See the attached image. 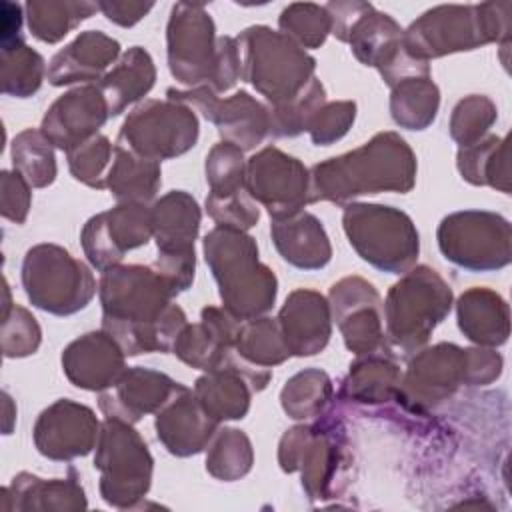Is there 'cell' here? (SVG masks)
Instances as JSON below:
<instances>
[{"label": "cell", "instance_id": "cell-1", "mask_svg": "<svg viewBox=\"0 0 512 512\" xmlns=\"http://www.w3.org/2000/svg\"><path fill=\"white\" fill-rule=\"evenodd\" d=\"M102 330L126 356L172 352L174 340L188 324L184 310L152 266L118 264L102 272L98 282Z\"/></svg>", "mask_w": 512, "mask_h": 512}, {"label": "cell", "instance_id": "cell-2", "mask_svg": "<svg viewBox=\"0 0 512 512\" xmlns=\"http://www.w3.org/2000/svg\"><path fill=\"white\" fill-rule=\"evenodd\" d=\"M418 162L410 144L392 130L374 134L362 146L310 168L308 202H332L346 206L354 198L400 192L416 184Z\"/></svg>", "mask_w": 512, "mask_h": 512}, {"label": "cell", "instance_id": "cell-3", "mask_svg": "<svg viewBox=\"0 0 512 512\" xmlns=\"http://www.w3.org/2000/svg\"><path fill=\"white\" fill-rule=\"evenodd\" d=\"M166 54L170 74L184 86H206L226 94L242 78V58L232 36H216V26L204 4L176 2L166 24Z\"/></svg>", "mask_w": 512, "mask_h": 512}, {"label": "cell", "instance_id": "cell-4", "mask_svg": "<svg viewBox=\"0 0 512 512\" xmlns=\"http://www.w3.org/2000/svg\"><path fill=\"white\" fill-rule=\"evenodd\" d=\"M512 2L440 4L418 16L402 34L406 52L428 62L498 42L510 44Z\"/></svg>", "mask_w": 512, "mask_h": 512}, {"label": "cell", "instance_id": "cell-5", "mask_svg": "<svg viewBox=\"0 0 512 512\" xmlns=\"http://www.w3.org/2000/svg\"><path fill=\"white\" fill-rule=\"evenodd\" d=\"M204 260L216 280L222 308L238 320L266 316L278 294L276 274L260 262L256 240L234 228L214 226L202 240Z\"/></svg>", "mask_w": 512, "mask_h": 512}, {"label": "cell", "instance_id": "cell-6", "mask_svg": "<svg viewBox=\"0 0 512 512\" xmlns=\"http://www.w3.org/2000/svg\"><path fill=\"white\" fill-rule=\"evenodd\" d=\"M278 464L286 474L300 472L310 502L336 498L352 464L344 424L326 410L314 424L288 428L278 442Z\"/></svg>", "mask_w": 512, "mask_h": 512}, {"label": "cell", "instance_id": "cell-7", "mask_svg": "<svg viewBox=\"0 0 512 512\" xmlns=\"http://www.w3.org/2000/svg\"><path fill=\"white\" fill-rule=\"evenodd\" d=\"M242 80L268 104H282L302 92L314 78L316 60L280 30L256 24L236 36Z\"/></svg>", "mask_w": 512, "mask_h": 512}, {"label": "cell", "instance_id": "cell-8", "mask_svg": "<svg viewBox=\"0 0 512 512\" xmlns=\"http://www.w3.org/2000/svg\"><path fill=\"white\" fill-rule=\"evenodd\" d=\"M452 304L454 292L434 268L412 266L390 286L384 300L388 342L404 352H418L450 314Z\"/></svg>", "mask_w": 512, "mask_h": 512}, {"label": "cell", "instance_id": "cell-9", "mask_svg": "<svg viewBox=\"0 0 512 512\" xmlns=\"http://www.w3.org/2000/svg\"><path fill=\"white\" fill-rule=\"evenodd\" d=\"M342 228L356 254L386 274H404L416 266L420 236L412 218L400 208L350 202L342 212Z\"/></svg>", "mask_w": 512, "mask_h": 512}, {"label": "cell", "instance_id": "cell-10", "mask_svg": "<svg viewBox=\"0 0 512 512\" xmlns=\"http://www.w3.org/2000/svg\"><path fill=\"white\" fill-rule=\"evenodd\" d=\"M94 468L100 496L118 510L138 508L152 486L154 458L138 430L118 418H104L96 442Z\"/></svg>", "mask_w": 512, "mask_h": 512}, {"label": "cell", "instance_id": "cell-11", "mask_svg": "<svg viewBox=\"0 0 512 512\" xmlns=\"http://www.w3.org/2000/svg\"><path fill=\"white\" fill-rule=\"evenodd\" d=\"M22 286L32 306L70 316L84 310L98 286L92 270L58 244H36L22 260Z\"/></svg>", "mask_w": 512, "mask_h": 512}, {"label": "cell", "instance_id": "cell-12", "mask_svg": "<svg viewBox=\"0 0 512 512\" xmlns=\"http://www.w3.org/2000/svg\"><path fill=\"white\" fill-rule=\"evenodd\" d=\"M442 256L468 272L502 270L512 260V226L490 210H458L436 230Z\"/></svg>", "mask_w": 512, "mask_h": 512}, {"label": "cell", "instance_id": "cell-13", "mask_svg": "<svg viewBox=\"0 0 512 512\" xmlns=\"http://www.w3.org/2000/svg\"><path fill=\"white\" fill-rule=\"evenodd\" d=\"M198 134V116L188 104L150 98L126 116L116 144L142 158L162 162L192 150Z\"/></svg>", "mask_w": 512, "mask_h": 512}, {"label": "cell", "instance_id": "cell-14", "mask_svg": "<svg viewBox=\"0 0 512 512\" xmlns=\"http://www.w3.org/2000/svg\"><path fill=\"white\" fill-rule=\"evenodd\" d=\"M404 28L386 12L362 2L352 18L344 42L350 44L354 58L376 68L390 88L404 78L430 76V64L412 58L402 42Z\"/></svg>", "mask_w": 512, "mask_h": 512}, {"label": "cell", "instance_id": "cell-15", "mask_svg": "<svg viewBox=\"0 0 512 512\" xmlns=\"http://www.w3.org/2000/svg\"><path fill=\"white\" fill-rule=\"evenodd\" d=\"M244 188L272 220L288 218L310 204V170L280 148L266 146L246 160Z\"/></svg>", "mask_w": 512, "mask_h": 512}, {"label": "cell", "instance_id": "cell-16", "mask_svg": "<svg viewBox=\"0 0 512 512\" xmlns=\"http://www.w3.org/2000/svg\"><path fill=\"white\" fill-rule=\"evenodd\" d=\"M166 98L188 104L212 122L224 142L238 146L242 152L254 150L268 136V106L238 90L232 96H218L206 86L176 90L168 88Z\"/></svg>", "mask_w": 512, "mask_h": 512}, {"label": "cell", "instance_id": "cell-17", "mask_svg": "<svg viewBox=\"0 0 512 512\" xmlns=\"http://www.w3.org/2000/svg\"><path fill=\"white\" fill-rule=\"evenodd\" d=\"M328 304L344 346L354 356L388 350L384 334V302L362 276H344L330 286Z\"/></svg>", "mask_w": 512, "mask_h": 512}, {"label": "cell", "instance_id": "cell-18", "mask_svg": "<svg viewBox=\"0 0 512 512\" xmlns=\"http://www.w3.org/2000/svg\"><path fill=\"white\" fill-rule=\"evenodd\" d=\"M464 386V348L438 342L410 358L396 398L410 412H426L452 398Z\"/></svg>", "mask_w": 512, "mask_h": 512}, {"label": "cell", "instance_id": "cell-19", "mask_svg": "<svg viewBox=\"0 0 512 512\" xmlns=\"http://www.w3.org/2000/svg\"><path fill=\"white\" fill-rule=\"evenodd\" d=\"M150 238L152 214L148 204H116L92 216L80 232L82 250L98 272L118 266L126 252L146 246Z\"/></svg>", "mask_w": 512, "mask_h": 512}, {"label": "cell", "instance_id": "cell-20", "mask_svg": "<svg viewBox=\"0 0 512 512\" xmlns=\"http://www.w3.org/2000/svg\"><path fill=\"white\" fill-rule=\"evenodd\" d=\"M100 424L86 404L60 398L36 418L32 430L34 446L48 460L70 462L96 448Z\"/></svg>", "mask_w": 512, "mask_h": 512}, {"label": "cell", "instance_id": "cell-21", "mask_svg": "<svg viewBox=\"0 0 512 512\" xmlns=\"http://www.w3.org/2000/svg\"><path fill=\"white\" fill-rule=\"evenodd\" d=\"M108 118V104L98 84H82L52 102L40 130L54 148L68 152L96 136Z\"/></svg>", "mask_w": 512, "mask_h": 512}, {"label": "cell", "instance_id": "cell-22", "mask_svg": "<svg viewBox=\"0 0 512 512\" xmlns=\"http://www.w3.org/2000/svg\"><path fill=\"white\" fill-rule=\"evenodd\" d=\"M218 428L220 424L206 414L196 394L184 384H178L154 418L158 440L178 458L204 452Z\"/></svg>", "mask_w": 512, "mask_h": 512}, {"label": "cell", "instance_id": "cell-23", "mask_svg": "<svg viewBox=\"0 0 512 512\" xmlns=\"http://www.w3.org/2000/svg\"><path fill=\"white\" fill-rule=\"evenodd\" d=\"M178 384L180 382L164 372L132 366L126 368L110 388L98 394V406L106 418L136 424L144 416L156 414Z\"/></svg>", "mask_w": 512, "mask_h": 512}, {"label": "cell", "instance_id": "cell-24", "mask_svg": "<svg viewBox=\"0 0 512 512\" xmlns=\"http://www.w3.org/2000/svg\"><path fill=\"white\" fill-rule=\"evenodd\" d=\"M242 320L226 308L206 306L200 312V322L186 324L174 340L172 354L190 368L210 372L224 366L234 350Z\"/></svg>", "mask_w": 512, "mask_h": 512}, {"label": "cell", "instance_id": "cell-25", "mask_svg": "<svg viewBox=\"0 0 512 512\" xmlns=\"http://www.w3.org/2000/svg\"><path fill=\"white\" fill-rule=\"evenodd\" d=\"M62 372L82 390L102 392L126 370L122 346L106 332L94 330L78 336L62 350Z\"/></svg>", "mask_w": 512, "mask_h": 512}, {"label": "cell", "instance_id": "cell-26", "mask_svg": "<svg viewBox=\"0 0 512 512\" xmlns=\"http://www.w3.org/2000/svg\"><path fill=\"white\" fill-rule=\"evenodd\" d=\"M276 320L290 356H314L330 342V304L328 298L316 290H292L286 296Z\"/></svg>", "mask_w": 512, "mask_h": 512}, {"label": "cell", "instance_id": "cell-27", "mask_svg": "<svg viewBox=\"0 0 512 512\" xmlns=\"http://www.w3.org/2000/svg\"><path fill=\"white\" fill-rule=\"evenodd\" d=\"M0 508L10 512H78L88 508L80 476L74 468L64 478H40L20 472L0 490Z\"/></svg>", "mask_w": 512, "mask_h": 512}, {"label": "cell", "instance_id": "cell-28", "mask_svg": "<svg viewBox=\"0 0 512 512\" xmlns=\"http://www.w3.org/2000/svg\"><path fill=\"white\" fill-rule=\"evenodd\" d=\"M118 58V40L100 30H86L52 56L46 78L52 86H70L76 82L94 84L102 80Z\"/></svg>", "mask_w": 512, "mask_h": 512}, {"label": "cell", "instance_id": "cell-29", "mask_svg": "<svg viewBox=\"0 0 512 512\" xmlns=\"http://www.w3.org/2000/svg\"><path fill=\"white\" fill-rule=\"evenodd\" d=\"M270 236L278 254L294 268L320 270L332 258V244L322 222L306 210L272 220Z\"/></svg>", "mask_w": 512, "mask_h": 512}, {"label": "cell", "instance_id": "cell-30", "mask_svg": "<svg viewBox=\"0 0 512 512\" xmlns=\"http://www.w3.org/2000/svg\"><path fill=\"white\" fill-rule=\"evenodd\" d=\"M456 320L460 332L476 346L498 348L510 336L508 302L492 288L474 286L456 300Z\"/></svg>", "mask_w": 512, "mask_h": 512}, {"label": "cell", "instance_id": "cell-31", "mask_svg": "<svg viewBox=\"0 0 512 512\" xmlns=\"http://www.w3.org/2000/svg\"><path fill=\"white\" fill-rule=\"evenodd\" d=\"M156 82V66L148 50L132 46L120 54L116 64L98 84L106 98L110 116L122 114L130 104L142 100Z\"/></svg>", "mask_w": 512, "mask_h": 512}, {"label": "cell", "instance_id": "cell-32", "mask_svg": "<svg viewBox=\"0 0 512 512\" xmlns=\"http://www.w3.org/2000/svg\"><path fill=\"white\" fill-rule=\"evenodd\" d=\"M402 370L388 350L356 356L340 384V398L358 404H382L396 398Z\"/></svg>", "mask_w": 512, "mask_h": 512}, {"label": "cell", "instance_id": "cell-33", "mask_svg": "<svg viewBox=\"0 0 512 512\" xmlns=\"http://www.w3.org/2000/svg\"><path fill=\"white\" fill-rule=\"evenodd\" d=\"M152 238L158 250H188L198 238L202 210L186 190H170L152 206Z\"/></svg>", "mask_w": 512, "mask_h": 512}, {"label": "cell", "instance_id": "cell-34", "mask_svg": "<svg viewBox=\"0 0 512 512\" xmlns=\"http://www.w3.org/2000/svg\"><path fill=\"white\" fill-rule=\"evenodd\" d=\"M162 184L160 162L142 158L124 146L114 144L106 188L118 204H148Z\"/></svg>", "mask_w": 512, "mask_h": 512}, {"label": "cell", "instance_id": "cell-35", "mask_svg": "<svg viewBox=\"0 0 512 512\" xmlns=\"http://www.w3.org/2000/svg\"><path fill=\"white\" fill-rule=\"evenodd\" d=\"M192 392L206 414L218 424L226 420H242L250 410L252 388L248 380L232 368L204 372L196 378Z\"/></svg>", "mask_w": 512, "mask_h": 512}, {"label": "cell", "instance_id": "cell-36", "mask_svg": "<svg viewBox=\"0 0 512 512\" xmlns=\"http://www.w3.org/2000/svg\"><path fill=\"white\" fill-rule=\"evenodd\" d=\"M456 168L472 186H490L502 194H510L508 140L488 134L482 140L458 148Z\"/></svg>", "mask_w": 512, "mask_h": 512}, {"label": "cell", "instance_id": "cell-37", "mask_svg": "<svg viewBox=\"0 0 512 512\" xmlns=\"http://www.w3.org/2000/svg\"><path fill=\"white\" fill-rule=\"evenodd\" d=\"M440 88L432 76L404 78L390 88V116L406 130H426L438 114Z\"/></svg>", "mask_w": 512, "mask_h": 512}, {"label": "cell", "instance_id": "cell-38", "mask_svg": "<svg viewBox=\"0 0 512 512\" xmlns=\"http://www.w3.org/2000/svg\"><path fill=\"white\" fill-rule=\"evenodd\" d=\"M24 10L32 36L40 42L56 44L100 8L98 4L84 0H30Z\"/></svg>", "mask_w": 512, "mask_h": 512}, {"label": "cell", "instance_id": "cell-39", "mask_svg": "<svg viewBox=\"0 0 512 512\" xmlns=\"http://www.w3.org/2000/svg\"><path fill=\"white\" fill-rule=\"evenodd\" d=\"M332 396V378L320 368H304L286 380L280 390V406L288 418L308 420L324 414Z\"/></svg>", "mask_w": 512, "mask_h": 512}, {"label": "cell", "instance_id": "cell-40", "mask_svg": "<svg viewBox=\"0 0 512 512\" xmlns=\"http://www.w3.org/2000/svg\"><path fill=\"white\" fill-rule=\"evenodd\" d=\"M234 352L246 364L258 368H272L290 358L278 320L270 316L242 320L234 342Z\"/></svg>", "mask_w": 512, "mask_h": 512}, {"label": "cell", "instance_id": "cell-41", "mask_svg": "<svg viewBox=\"0 0 512 512\" xmlns=\"http://www.w3.org/2000/svg\"><path fill=\"white\" fill-rule=\"evenodd\" d=\"M254 464V448L246 432L218 428L206 446V472L222 482L244 478Z\"/></svg>", "mask_w": 512, "mask_h": 512}, {"label": "cell", "instance_id": "cell-42", "mask_svg": "<svg viewBox=\"0 0 512 512\" xmlns=\"http://www.w3.org/2000/svg\"><path fill=\"white\" fill-rule=\"evenodd\" d=\"M326 104V88L314 76L308 86L298 92L294 98L282 104L268 106V134L274 138H294L302 132H308L312 118Z\"/></svg>", "mask_w": 512, "mask_h": 512}, {"label": "cell", "instance_id": "cell-43", "mask_svg": "<svg viewBox=\"0 0 512 512\" xmlns=\"http://www.w3.org/2000/svg\"><path fill=\"white\" fill-rule=\"evenodd\" d=\"M12 164L32 188H46L56 180L54 144L38 128H26L12 140Z\"/></svg>", "mask_w": 512, "mask_h": 512}, {"label": "cell", "instance_id": "cell-44", "mask_svg": "<svg viewBox=\"0 0 512 512\" xmlns=\"http://www.w3.org/2000/svg\"><path fill=\"white\" fill-rule=\"evenodd\" d=\"M44 58L24 42L2 48V92L14 98L36 94L46 76Z\"/></svg>", "mask_w": 512, "mask_h": 512}, {"label": "cell", "instance_id": "cell-45", "mask_svg": "<svg viewBox=\"0 0 512 512\" xmlns=\"http://www.w3.org/2000/svg\"><path fill=\"white\" fill-rule=\"evenodd\" d=\"M280 32L304 50L320 48L332 32V20L326 6L314 2L288 4L278 16Z\"/></svg>", "mask_w": 512, "mask_h": 512}, {"label": "cell", "instance_id": "cell-46", "mask_svg": "<svg viewBox=\"0 0 512 512\" xmlns=\"http://www.w3.org/2000/svg\"><path fill=\"white\" fill-rule=\"evenodd\" d=\"M498 118L496 104L484 94H470L458 100L450 114V138L458 144V148L470 146L484 136L494 126Z\"/></svg>", "mask_w": 512, "mask_h": 512}, {"label": "cell", "instance_id": "cell-47", "mask_svg": "<svg viewBox=\"0 0 512 512\" xmlns=\"http://www.w3.org/2000/svg\"><path fill=\"white\" fill-rule=\"evenodd\" d=\"M206 182L212 196H230L244 188L246 178V158L244 152L230 144L220 140L210 148L206 154Z\"/></svg>", "mask_w": 512, "mask_h": 512}, {"label": "cell", "instance_id": "cell-48", "mask_svg": "<svg viewBox=\"0 0 512 512\" xmlns=\"http://www.w3.org/2000/svg\"><path fill=\"white\" fill-rule=\"evenodd\" d=\"M68 156V170L74 180L82 182L88 188L104 190L106 176L112 164L114 146L104 134H96L86 142L78 144L76 148L66 152Z\"/></svg>", "mask_w": 512, "mask_h": 512}, {"label": "cell", "instance_id": "cell-49", "mask_svg": "<svg viewBox=\"0 0 512 512\" xmlns=\"http://www.w3.org/2000/svg\"><path fill=\"white\" fill-rule=\"evenodd\" d=\"M40 342V324L24 306L14 304L2 314V354L6 358L30 356L40 348Z\"/></svg>", "mask_w": 512, "mask_h": 512}, {"label": "cell", "instance_id": "cell-50", "mask_svg": "<svg viewBox=\"0 0 512 512\" xmlns=\"http://www.w3.org/2000/svg\"><path fill=\"white\" fill-rule=\"evenodd\" d=\"M206 212L216 222V226L234 228L248 232L260 220V210L256 200L246 192V188L238 190L230 196H206Z\"/></svg>", "mask_w": 512, "mask_h": 512}, {"label": "cell", "instance_id": "cell-51", "mask_svg": "<svg viewBox=\"0 0 512 512\" xmlns=\"http://www.w3.org/2000/svg\"><path fill=\"white\" fill-rule=\"evenodd\" d=\"M356 120V102L354 100H336L326 102L310 122L308 134L312 144L330 146L344 138Z\"/></svg>", "mask_w": 512, "mask_h": 512}, {"label": "cell", "instance_id": "cell-52", "mask_svg": "<svg viewBox=\"0 0 512 512\" xmlns=\"http://www.w3.org/2000/svg\"><path fill=\"white\" fill-rule=\"evenodd\" d=\"M154 272L162 278L168 286L172 296L186 292L196 274V252L194 248L188 250H158L156 260L150 264Z\"/></svg>", "mask_w": 512, "mask_h": 512}, {"label": "cell", "instance_id": "cell-53", "mask_svg": "<svg viewBox=\"0 0 512 512\" xmlns=\"http://www.w3.org/2000/svg\"><path fill=\"white\" fill-rule=\"evenodd\" d=\"M32 204V186L16 170L0 174V212L14 224H24Z\"/></svg>", "mask_w": 512, "mask_h": 512}, {"label": "cell", "instance_id": "cell-54", "mask_svg": "<svg viewBox=\"0 0 512 512\" xmlns=\"http://www.w3.org/2000/svg\"><path fill=\"white\" fill-rule=\"evenodd\" d=\"M504 358L496 348H464V386H486L500 378Z\"/></svg>", "mask_w": 512, "mask_h": 512}, {"label": "cell", "instance_id": "cell-55", "mask_svg": "<svg viewBox=\"0 0 512 512\" xmlns=\"http://www.w3.org/2000/svg\"><path fill=\"white\" fill-rule=\"evenodd\" d=\"M100 12L114 24L122 28H130L136 22H140L152 8V2H116V0H104L98 2Z\"/></svg>", "mask_w": 512, "mask_h": 512}, {"label": "cell", "instance_id": "cell-56", "mask_svg": "<svg viewBox=\"0 0 512 512\" xmlns=\"http://www.w3.org/2000/svg\"><path fill=\"white\" fill-rule=\"evenodd\" d=\"M22 8L14 2H4L2 4V48L14 46L22 42L20 28H22Z\"/></svg>", "mask_w": 512, "mask_h": 512}, {"label": "cell", "instance_id": "cell-57", "mask_svg": "<svg viewBox=\"0 0 512 512\" xmlns=\"http://www.w3.org/2000/svg\"><path fill=\"white\" fill-rule=\"evenodd\" d=\"M12 398L4 392V414H6V418H4V434H10V430H12V424H10V420H14V416H16V412H12Z\"/></svg>", "mask_w": 512, "mask_h": 512}]
</instances>
